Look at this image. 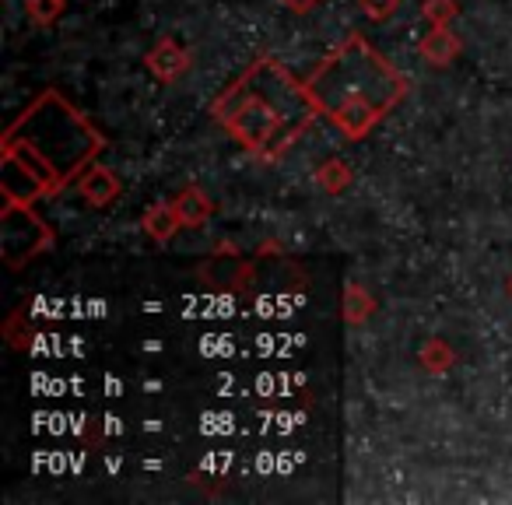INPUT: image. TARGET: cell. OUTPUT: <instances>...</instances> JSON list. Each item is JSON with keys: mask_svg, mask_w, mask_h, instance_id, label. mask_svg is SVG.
Masks as SVG:
<instances>
[{"mask_svg": "<svg viewBox=\"0 0 512 505\" xmlns=\"http://www.w3.org/2000/svg\"><path fill=\"white\" fill-rule=\"evenodd\" d=\"M102 134L60 92H43L0 137L4 200H32L60 193L102 151Z\"/></svg>", "mask_w": 512, "mask_h": 505, "instance_id": "6da1fadb", "label": "cell"}, {"mask_svg": "<svg viewBox=\"0 0 512 505\" xmlns=\"http://www.w3.org/2000/svg\"><path fill=\"white\" fill-rule=\"evenodd\" d=\"M211 116L242 151L274 162L306 134L313 116L320 113L309 99L306 81H299L274 57H256L211 102Z\"/></svg>", "mask_w": 512, "mask_h": 505, "instance_id": "7a4b0ae2", "label": "cell"}, {"mask_svg": "<svg viewBox=\"0 0 512 505\" xmlns=\"http://www.w3.org/2000/svg\"><path fill=\"white\" fill-rule=\"evenodd\" d=\"M407 88L404 74L358 32L334 46L306 78L316 113L348 141L369 137L407 99Z\"/></svg>", "mask_w": 512, "mask_h": 505, "instance_id": "3957f363", "label": "cell"}, {"mask_svg": "<svg viewBox=\"0 0 512 505\" xmlns=\"http://www.w3.org/2000/svg\"><path fill=\"white\" fill-rule=\"evenodd\" d=\"M74 186H78V197L92 207H109L123 193L120 176L113 169H106V165H88Z\"/></svg>", "mask_w": 512, "mask_h": 505, "instance_id": "277c9868", "label": "cell"}, {"mask_svg": "<svg viewBox=\"0 0 512 505\" xmlns=\"http://www.w3.org/2000/svg\"><path fill=\"white\" fill-rule=\"evenodd\" d=\"M144 64L158 81H176L190 71V50L183 43H176V39H158L148 50V57H144Z\"/></svg>", "mask_w": 512, "mask_h": 505, "instance_id": "5b68a950", "label": "cell"}, {"mask_svg": "<svg viewBox=\"0 0 512 505\" xmlns=\"http://www.w3.org/2000/svg\"><path fill=\"white\" fill-rule=\"evenodd\" d=\"M418 50L432 67H449L463 53V43H460V36L449 29V25H432V32L421 39Z\"/></svg>", "mask_w": 512, "mask_h": 505, "instance_id": "8992f818", "label": "cell"}, {"mask_svg": "<svg viewBox=\"0 0 512 505\" xmlns=\"http://www.w3.org/2000/svg\"><path fill=\"white\" fill-rule=\"evenodd\" d=\"M172 204H176V214H179V221H183V228H204L214 214V200L207 197L200 186H186V190H179Z\"/></svg>", "mask_w": 512, "mask_h": 505, "instance_id": "52a82bcc", "label": "cell"}, {"mask_svg": "<svg viewBox=\"0 0 512 505\" xmlns=\"http://www.w3.org/2000/svg\"><path fill=\"white\" fill-rule=\"evenodd\" d=\"M141 228H144V232H148L155 242H169L172 235H176L179 228H183V221H179L176 204H172V200H158V204H151L148 211H144Z\"/></svg>", "mask_w": 512, "mask_h": 505, "instance_id": "ba28073f", "label": "cell"}, {"mask_svg": "<svg viewBox=\"0 0 512 505\" xmlns=\"http://www.w3.org/2000/svg\"><path fill=\"white\" fill-rule=\"evenodd\" d=\"M341 313H344V323L348 327H362L372 313H376V299L365 292L362 285H344V295H341Z\"/></svg>", "mask_w": 512, "mask_h": 505, "instance_id": "9c48e42d", "label": "cell"}, {"mask_svg": "<svg viewBox=\"0 0 512 505\" xmlns=\"http://www.w3.org/2000/svg\"><path fill=\"white\" fill-rule=\"evenodd\" d=\"M351 169L348 162H341V158H327V162L316 169V186H320L327 197H341L344 190L351 186Z\"/></svg>", "mask_w": 512, "mask_h": 505, "instance_id": "30bf717a", "label": "cell"}, {"mask_svg": "<svg viewBox=\"0 0 512 505\" xmlns=\"http://www.w3.org/2000/svg\"><path fill=\"white\" fill-rule=\"evenodd\" d=\"M418 362H421V369L428 372V376H446L449 369L456 365V351L449 348L442 337H432V341L421 348V355H418Z\"/></svg>", "mask_w": 512, "mask_h": 505, "instance_id": "8fae6325", "label": "cell"}, {"mask_svg": "<svg viewBox=\"0 0 512 505\" xmlns=\"http://www.w3.org/2000/svg\"><path fill=\"white\" fill-rule=\"evenodd\" d=\"M64 11V0H25V15L36 25H53Z\"/></svg>", "mask_w": 512, "mask_h": 505, "instance_id": "7c38bea8", "label": "cell"}, {"mask_svg": "<svg viewBox=\"0 0 512 505\" xmlns=\"http://www.w3.org/2000/svg\"><path fill=\"white\" fill-rule=\"evenodd\" d=\"M421 15L432 25H449L460 15V8H456V0H425V4H421Z\"/></svg>", "mask_w": 512, "mask_h": 505, "instance_id": "4fadbf2b", "label": "cell"}, {"mask_svg": "<svg viewBox=\"0 0 512 505\" xmlns=\"http://www.w3.org/2000/svg\"><path fill=\"white\" fill-rule=\"evenodd\" d=\"M358 8H362V15L372 18V22H390L400 11V0H358Z\"/></svg>", "mask_w": 512, "mask_h": 505, "instance_id": "5bb4252c", "label": "cell"}, {"mask_svg": "<svg viewBox=\"0 0 512 505\" xmlns=\"http://www.w3.org/2000/svg\"><path fill=\"white\" fill-rule=\"evenodd\" d=\"M4 334H8V341L15 344V348H22V344L29 341V330L22 334V316H11L8 327H4Z\"/></svg>", "mask_w": 512, "mask_h": 505, "instance_id": "9a60e30c", "label": "cell"}, {"mask_svg": "<svg viewBox=\"0 0 512 505\" xmlns=\"http://www.w3.org/2000/svg\"><path fill=\"white\" fill-rule=\"evenodd\" d=\"M281 4H285V8L292 11V15H306V11L320 8L323 0H281Z\"/></svg>", "mask_w": 512, "mask_h": 505, "instance_id": "2e32d148", "label": "cell"}, {"mask_svg": "<svg viewBox=\"0 0 512 505\" xmlns=\"http://www.w3.org/2000/svg\"><path fill=\"white\" fill-rule=\"evenodd\" d=\"M509 295H512V278H509Z\"/></svg>", "mask_w": 512, "mask_h": 505, "instance_id": "e0dca14e", "label": "cell"}]
</instances>
